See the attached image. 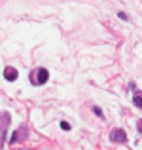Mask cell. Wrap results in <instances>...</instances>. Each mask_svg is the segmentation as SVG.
Segmentation results:
<instances>
[{
	"label": "cell",
	"instance_id": "1",
	"mask_svg": "<svg viewBox=\"0 0 142 150\" xmlns=\"http://www.w3.org/2000/svg\"><path fill=\"white\" fill-rule=\"evenodd\" d=\"M34 74H36V76H30V80H32L34 86H42V84H46V82L49 80V72H47L46 69H38Z\"/></svg>",
	"mask_w": 142,
	"mask_h": 150
},
{
	"label": "cell",
	"instance_id": "2",
	"mask_svg": "<svg viewBox=\"0 0 142 150\" xmlns=\"http://www.w3.org/2000/svg\"><path fill=\"white\" fill-rule=\"evenodd\" d=\"M110 141H112V143H125V141H127V133H125L123 129H112Z\"/></svg>",
	"mask_w": 142,
	"mask_h": 150
},
{
	"label": "cell",
	"instance_id": "3",
	"mask_svg": "<svg viewBox=\"0 0 142 150\" xmlns=\"http://www.w3.org/2000/svg\"><path fill=\"white\" fill-rule=\"evenodd\" d=\"M4 78H6L8 82H15V80H17V70H15L13 67H6V70H4Z\"/></svg>",
	"mask_w": 142,
	"mask_h": 150
},
{
	"label": "cell",
	"instance_id": "8",
	"mask_svg": "<svg viewBox=\"0 0 142 150\" xmlns=\"http://www.w3.org/2000/svg\"><path fill=\"white\" fill-rule=\"evenodd\" d=\"M117 15H120L121 19H127V13H125V11H120V13H117Z\"/></svg>",
	"mask_w": 142,
	"mask_h": 150
},
{
	"label": "cell",
	"instance_id": "7",
	"mask_svg": "<svg viewBox=\"0 0 142 150\" xmlns=\"http://www.w3.org/2000/svg\"><path fill=\"white\" fill-rule=\"evenodd\" d=\"M61 127L65 129V131H70V124L68 122H61Z\"/></svg>",
	"mask_w": 142,
	"mask_h": 150
},
{
	"label": "cell",
	"instance_id": "9",
	"mask_svg": "<svg viewBox=\"0 0 142 150\" xmlns=\"http://www.w3.org/2000/svg\"><path fill=\"white\" fill-rule=\"evenodd\" d=\"M136 129H138V131H140V133H142V120H140V122H138V124H136Z\"/></svg>",
	"mask_w": 142,
	"mask_h": 150
},
{
	"label": "cell",
	"instance_id": "6",
	"mask_svg": "<svg viewBox=\"0 0 142 150\" xmlns=\"http://www.w3.org/2000/svg\"><path fill=\"white\" fill-rule=\"evenodd\" d=\"M93 112H95V114H97V116H98V118H102V116H104V114H102V110H101V108H98V106H93Z\"/></svg>",
	"mask_w": 142,
	"mask_h": 150
},
{
	"label": "cell",
	"instance_id": "5",
	"mask_svg": "<svg viewBox=\"0 0 142 150\" xmlns=\"http://www.w3.org/2000/svg\"><path fill=\"white\" fill-rule=\"evenodd\" d=\"M133 101H135V105L142 108V91H135V95H133Z\"/></svg>",
	"mask_w": 142,
	"mask_h": 150
},
{
	"label": "cell",
	"instance_id": "4",
	"mask_svg": "<svg viewBox=\"0 0 142 150\" xmlns=\"http://www.w3.org/2000/svg\"><path fill=\"white\" fill-rule=\"evenodd\" d=\"M25 133H27V127H21L19 131H15V133H13V137L10 139V143H15V141H23V139H25Z\"/></svg>",
	"mask_w": 142,
	"mask_h": 150
}]
</instances>
